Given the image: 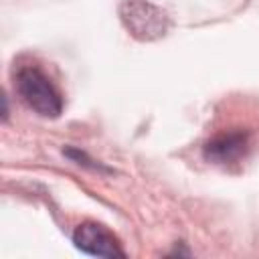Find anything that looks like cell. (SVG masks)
Listing matches in <instances>:
<instances>
[{
  "instance_id": "cell-1",
  "label": "cell",
  "mask_w": 259,
  "mask_h": 259,
  "mask_svg": "<svg viewBox=\"0 0 259 259\" xmlns=\"http://www.w3.org/2000/svg\"><path fill=\"white\" fill-rule=\"evenodd\" d=\"M14 87L22 101L42 117H59L63 111V97L55 83L32 65H24L14 75Z\"/></svg>"
},
{
  "instance_id": "cell-2",
  "label": "cell",
  "mask_w": 259,
  "mask_h": 259,
  "mask_svg": "<svg viewBox=\"0 0 259 259\" xmlns=\"http://www.w3.org/2000/svg\"><path fill=\"white\" fill-rule=\"evenodd\" d=\"M119 20L138 40L162 38L170 28L168 14L148 0H123L119 4Z\"/></svg>"
},
{
  "instance_id": "cell-3",
  "label": "cell",
  "mask_w": 259,
  "mask_h": 259,
  "mask_svg": "<svg viewBox=\"0 0 259 259\" xmlns=\"http://www.w3.org/2000/svg\"><path fill=\"white\" fill-rule=\"evenodd\" d=\"M73 243L79 251L93 257H125L119 239L99 223H81L73 233Z\"/></svg>"
},
{
  "instance_id": "cell-4",
  "label": "cell",
  "mask_w": 259,
  "mask_h": 259,
  "mask_svg": "<svg viewBox=\"0 0 259 259\" xmlns=\"http://www.w3.org/2000/svg\"><path fill=\"white\" fill-rule=\"evenodd\" d=\"M247 134L243 132H229L212 138L204 146V156L217 164H229L239 160L247 150Z\"/></svg>"
}]
</instances>
